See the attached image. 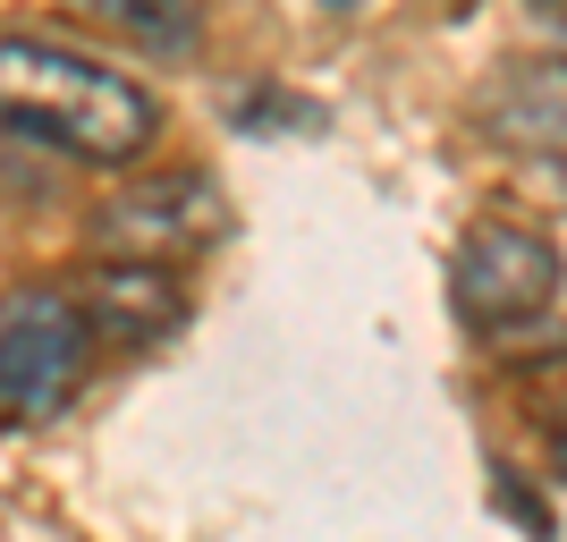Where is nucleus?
Wrapping results in <instances>:
<instances>
[{"instance_id": "nucleus-2", "label": "nucleus", "mask_w": 567, "mask_h": 542, "mask_svg": "<svg viewBox=\"0 0 567 542\" xmlns=\"http://www.w3.org/2000/svg\"><path fill=\"white\" fill-rule=\"evenodd\" d=\"M94 365V323L76 306V288H18L0 297V416L43 425L85 390Z\"/></svg>"}, {"instance_id": "nucleus-4", "label": "nucleus", "mask_w": 567, "mask_h": 542, "mask_svg": "<svg viewBox=\"0 0 567 542\" xmlns=\"http://www.w3.org/2000/svg\"><path fill=\"white\" fill-rule=\"evenodd\" d=\"M220 237H229V204H220V187L204 170L136 178L94 213V246L102 255H136V263H195Z\"/></svg>"}, {"instance_id": "nucleus-3", "label": "nucleus", "mask_w": 567, "mask_h": 542, "mask_svg": "<svg viewBox=\"0 0 567 542\" xmlns=\"http://www.w3.org/2000/svg\"><path fill=\"white\" fill-rule=\"evenodd\" d=\"M559 280H567L559 246L525 221H474L450 255V306L474 339H508V330L543 323L559 306Z\"/></svg>"}, {"instance_id": "nucleus-5", "label": "nucleus", "mask_w": 567, "mask_h": 542, "mask_svg": "<svg viewBox=\"0 0 567 542\" xmlns=\"http://www.w3.org/2000/svg\"><path fill=\"white\" fill-rule=\"evenodd\" d=\"M76 306L94 323V339H118V348H153L187 323V280L178 263H136V255H102L85 280H76Z\"/></svg>"}, {"instance_id": "nucleus-6", "label": "nucleus", "mask_w": 567, "mask_h": 542, "mask_svg": "<svg viewBox=\"0 0 567 542\" xmlns=\"http://www.w3.org/2000/svg\"><path fill=\"white\" fill-rule=\"evenodd\" d=\"M474 127L508 153L567 162V60H508V69L474 94Z\"/></svg>"}, {"instance_id": "nucleus-7", "label": "nucleus", "mask_w": 567, "mask_h": 542, "mask_svg": "<svg viewBox=\"0 0 567 542\" xmlns=\"http://www.w3.org/2000/svg\"><path fill=\"white\" fill-rule=\"evenodd\" d=\"M69 9L127 25L136 43H195V25H204V0H69Z\"/></svg>"}, {"instance_id": "nucleus-8", "label": "nucleus", "mask_w": 567, "mask_h": 542, "mask_svg": "<svg viewBox=\"0 0 567 542\" xmlns=\"http://www.w3.org/2000/svg\"><path fill=\"white\" fill-rule=\"evenodd\" d=\"M550 467H559V483H567V416L550 425Z\"/></svg>"}, {"instance_id": "nucleus-9", "label": "nucleus", "mask_w": 567, "mask_h": 542, "mask_svg": "<svg viewBox=\"0 0 567 542\" xmlns=\"http://www.w3.org/2000/svg\"><path fill=\"white\" fill-rule=\"evenodd\" d=\"M543 9H567V0H543Z\"/></svg>"}, {"instance_id": "nucleus-1", "label": "nucleus", "mask_w": 567, "mask_h": 542, "mask_svg": "<svg viewBox=\"0 0 567 542\" xmlns=\"http://www.w3.org/2000/svg\"><path fill=\"white\" fill-rule=\"evenodd\" d=\"M0 127L85 170H127L162 136V94L51 34H0Z\"/></svg>"}]
</instances>
